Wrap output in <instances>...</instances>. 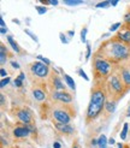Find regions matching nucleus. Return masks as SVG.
Listing matches in <instances>:
<instances>
[{
    "mask_svg": "<svg viewBox=\"0 0 130 148\" xmlns=\"http://www.w3.org/2000/svg\"><path fill=\"white\" fill-rule=\"evenodd\" d=\"M31 93H33L34 99L38 100V101H43L46 99V93H45V90H43V89H41V88H36L35 87Z\"/></svg>",
    "mask_w": 130,
    "mask_h": 148,
    "instance_id": "nucleus-14",
    "label": "nucleus"
},
{
    "mask_svg": "<svg viewBox=\"0 0 130 148\" xmlns=\"http://www.w3.org/2000/svg\"><path fill=\"white\" fill-rule=\"evenodd\" d=\"M124 22L130 27V11L125 13V16H124Z\"/></svg>",
    "mask_w": 130,
    "mask_h": 148,
    "instance_id": "nucleus-29",
    "label": "nucleus"
},
{
    "mask_svg": "<svg viewBox=\"0 0 130 148\" xmlns=\"http://www.w3.org/2000/svg\"><path fill=\"white\" fill-rule=\"evenodd\" d=\"M51 98H52L53 100H55V101H60L63 103H70L72 101L71 94L68 93L66 90H60V92L53 90L52 94H51Z\"/></svg>",
    "mask_w": 130,
    "mask_h": 148,
    "instance_id": "nucleus-7",
    "label": "nucleus"
},
{
    "mask_svg": "<svg viewBox=\"0 0 130 148\" xmlns=\"http://www.w3.org/2000/svg\"><path fill=\"white\" fill-rule=\"evenodd\" d=\"M119 73H120V77L123 79V82H124V84L129 89L130 88V66H127V65L120 66L119 68Z\"/></svg>",
    "mask_w": 130,
    "mask_h": 148,
    "instance_id": "nucleus-9",
    "label": "nucleus"
},
{
    "mask_svg": "<svg viewBox=\"0 0 130 148\" xmlns=\"http://www.w3.org/2000/svg\"><path fill=\"white\" fill-rule=\"evenodd\" d=\"M30 72L36 78L43 79L49 76V68H48V65L43 64L42 62H35L30 64Z\"/></svg>",
    "mask_w": 130,
    "mask_h": 148,
    "instance_id": "nucleus-5",
    "label": "nucleus"
},
{
    "mask_svg": "<svg viewBox=\"0 0 130 148\" xmlns=\"http://www.w3.org/2000/svg\"><path fill=\"white\" fill-rule=\"evenodd\" d=\"M72 148H78V145H77V142H75L74 145H72Z\"/></svg>",
    "mask_w": 130,
    "mask_h": 148,
    "instance_id": "nucleus-44",
    "label": "nucleus"
},
{
    "mask_svg": "<svg viewBox=\"0 0 130 148\" xmlns=\"http://www.w3.org/2000/svg\"><path fill=\"white\" fill-rule=\"evenodd\" d=\"M107 145H108V141H107L106 136L104 134L100 135V137L98 140V147L99 148H107Z\"/></svg>",
    "mask_w": 130,
    "mask_h": 148,
    "instance_id": "nucleus-17",
    "label": "nucleus"
},
{
    "mask_svg": "<svg viewBox=\"0 0 130 148\" xmlns=\"http://www.w3.org/2000/svg\"><path fill=\"white\" fill-rule=\"evenodd\" d=\"M99 54H101L99 58H104L110 63L116 64L119 62L128 60L130 58V47L129 45L122 42L116 38L108 42H105L104 45H101V47L96 52V56Z\"/></svg>",
    "mask_w": 130,
    "mask_h": 148,
    "instance_id": "nucleus-1",
    "label": "nucleus"
},
{
    "mask_svg": "<svg viewBox=\"0 0 130 148\" xmlns=\"http://www.w3.org/2000/svg\"><path fill=\"white\" fill-rule=\"evenodd\" d=\"M116 107H117V101H113V100H108L105 103V111L107 113H113L116 111Z\"/></svg>",
    "mask_w": 130,
    "mask_h": 148,
    "instance_id": "nucleus-15",
    "label": "nucleus"
},
{
    "mask_svg": "<svg viewBox=\"0 0 130 148\" xmlns=\"http://www.w3.org/2000/svg\"><path fill=\"white\" fill-rule=\"evenodd\" d=\"M38 59H39L40 62H42L43 64H46V65H49V64H51V62L48 60V59L45 58V57H42V56H38Z\"/></svg>",
    "mask_w": 130,
    "mask_h": 148,
    "instance_id": "nucleus-24",
    "label": "nucleus"
},
{
    "mask_svg": "<svg viewBox=\"0 0 130 148\" xmlns=\"http://www.w3.org/2000/svg\"><path fill=\"white\" fill-rule=\"evenodd\" d=\"M53 148H60V145L58 143V142H54L53 143Z\"/></svg>",
    "mask_w": 130,
    "mask_h": 148,
    "instance_id": "nucleus-40",
    "label": "nucleus"
},
{
    "mask_svg": "<svg viewBox=\"0 0 130 148\" xmlns=\"http://www.w3.org/2000/svg\"><path fill=\"white\" fill-rule=\"evenodd\" d=\"M127 116H128V117H130V106L128 107V112H127Z\"/></svg>",
    "mask_w": 130,
    "mask_h": 148,
    "instance_id": "nucleus-45",
    "label": "nucleus"
},
{
    "mask_svg": "<svg viewBox=\"0 0 130 148\" xmlns=\"http://www.w3.org/2000/svg\"><path fill=\"white\" fill-rule=\"evenodd\" d=\"M14 86L18 87V88H21V87H22V81L18 79V78H16V79H14Z\"/></svg>",
    "mask_w": 130,
    "mask_h": 148,
    "instance_id": "nucleus-33",
    "label": "nucleus"
},
{
    "mask_svg": "<svg viewBox=\"0 0 130 148\" xmlns=\"http://www.w3.org/2000/svg\"><path fill=\"white\" fill-rule=\"evenodd\" d=\"M90 46L89 45H87V56H86V59H87V60H88V59L90 58Z\"/></svg>",
    "mask_w": 130,
    "mask_h": 148,
    "instance_id": "nucleus-31",
    "label": "nucleus"
},
{
    "mask_svg": "<svg viewBox=\"0 0 130 148\" xmlns=\"http://www.w3.org/2000/svg\"><path fill=\"white\" fill-rule=\"evenodd\" d=\"M86 35H87V28H83L81 30V41L86 42Z\"/></svg>",
    "mask_w": 130,
    "mask_h": 148,
    "instance_id": "nucleus-26",
    "label": "nucleus"
},
{
    "mask_svg": "<svg viewBox=\"0 0 130 148\" xmlns=\"http://www.w3.org/2000/svg\"><path fill=\"white\" fill-rule=\"evenodd\" d=\"M117 147H118V148H123V145H122V143H118V146H117Z\"/></svg>",
    "mask_w": 130,
    "mask_h": 148,
    "instance_id": "nucleus-46",
    "label": "nucleus"
},
{
    "mask_svg": "<svg viewBox=\"0 0 130 148\" xmlns=\"http://www.w3.org/2000/svg\"><path fill=\"white\" fill-rule=\"evenodd\" d=\"M6 33H7V29H6V28H1V34L5 35Z\"/></svg>",
    "mask_w": 130,
    "mask_h": 148,
    "instance_id": "nucleus-42",
    "label": "nucleus"
},
{
    "mask_svg": "<svg viewBox=\"0 0 130 148\" xmlns=\"http://www.w3.org/2000/svg\"><path fill=\"white\" fill-rule=\"evenodd\" d=\"M128 128H129V124H128V123H124V127H123V130H122V132H120V138H122V140H125V138H127Z\"/></svg>",
    "mask_w": 130,
    "mask_h": 148,
    "instance_id": "nucleus-21",
    "label": "nucleus"
},
{
    "mask_svg": "<svg viewBox=\"0 0 130 148\" xmlns=\"http://www.w3.org/2000/svg\"><path fill=\"white\" fill-rule=\"evenodd\" d=\"M29 134H30V130L28 129V127H17L13 130L14 137H18V138L27 137V136H29Z\"/></svg>",
    "mask_w": 130,
    "mask_h": 148,
    "instance_id": "nucleus-13",
    "label": "nucleus"
},
{
    "mask_svg": "<svg viewBox=\"0 0 130 148\" xmlns=\"http://www.w3.org/2000/svg\"><path fill=\"white\" fill-rule=\"evenodd\" d=\"M7 41H9V43L11 45V47L13 48V51H16V53H19L21 48H19V46H18V43L14 42V40L12 39V36H7Z\"/></svg>",
    "mask_w": 130,
    "mask_h": 148,
    "instance_id": "nucleus-19",
    "label": "nucleus"
},
{
    "mask_svg": "<svg viewBox=\"0 0 130 148\" xmlns=\"http://www.w3.org/2000/svg\"><path fill=\"white\" fill-rule=\"evenodd\" d=\"M78 73H79V76H81V77H83L86 81H89V78H88V76H87L86 75V72L82 70V69H78Z\"/></svg>",
    "mask_w": 130,
    "mask_h": 148,
    "instance_id": "nucleus-27",
    "label": "nucleus"
},
{
    "mask_svg": "<svg viewBox=\"0 0 130 148\" xmlns=\"http://www.w3.org/2000/svg\"><path fill=\"white\" fill-rule=\"evenodd\" d=\"M0 101H1V106H5V103H6V101H5V95L1 93L0 94Z\"/></svg>",
    "mask_w": 130,
    "mask_h": 148,
    "instance_id": "nucleus-32",
    "label": "nucleus"
},
{
    "mask_svg": "<svg viewBox=\"0 0 130 148\" xmlns=\"http://www.w3.org/2000/svg\"><path fill=\"white\" fill-rule=\"evenodd\" d=\"M63 77H64V79H65V83H66L71 89H74L75 90V88H76V86H75V81L72 79L69 75H66V73H63Z\"/></svg>",
    "mask_w": 130,
    "mask_h": 148,
    "instance_id": "nucleus-18",
    "label": "nucleus"
},
{
    "mask_svg": "<svg viewBox=\"0 0 130 148\" xmlns=\"http://www.w3.org/2000/svg\"><path fill=\"white\" fill-rule=\"evenodd\" d=\"M110 3H111V5H112V6H116V5L118 4V1H117V0H113V1H110Z\"/></svg>",
    "mask_w": 130,
    "mask_h": 148,
    "instance_id": "nucleus-43",
    "label": "nucleus"
},
{
    "mask_svg": "<svg viewBox=\"0 0 130 148\" xmlns=\"http://www.w3.org/2000/svg\"><path fill=\"white\" fill-rule=\"evenodd\" d=\"M83 1L82 0H65L64 4L65 5H69V6H75V5H79V4H82Z\"/></svg>",
    "mask_w": 130,
    "mask_h": 148,
    "instance_id": "nucleus-20",
    "label": "nucleus"
},
{
    "mask_svg": "<svg viewBox=\"0 0 130 148\" xmlns=\"http://www.w3.org/2000/svg\"><path fill=\"white\" fill-rule=\"evenodd\" d=\"M9 83H10V77L3 78V79H1V83H0V88H4L5 86H7Z\"/></svg>",
    "mask_w": 130,
    "mask_h": 148,
    "instance_id": "nucleus-25",
    "label": "nucleus"
},
{
    "mask_svg": "<svg viewBox=\"0 0 130 148\" xmlns=\"http://www.w3.org/2000/svg\"><path fill=\"white\" fill-rule=\"evenodd\" d=\"M25 33H27L28 35H30V38H31L33 40H35L36 42H38V38H36V35H35V34H33L30 30H29V29H25Z\"/></svg>",
    "mask_w": 130,
    "mask_h": 148,
    "instance_id": "nucleus-28",
    "label": "nucleus"
},
{
    "mask_svg": "<svg viewBox=\"0 0 130 148\" xmlns=\"http://www.w3.org/2000/svg\"><path fill=\"white\" fill-rule=\"evenodd\" d=\"M0 73H1V77L4 78V77H6V75H7V72H6V70L4 69V68H1V70H0ZM7 78V77H6Z\"/></svg>",
    "mask_w": 130,
    "mask_h": 148,
    "instance_id": "nucleus-34",
    "label": "nucleus"
},
{
    "mask_svg": "<svg viewBox=\"0 0 130 148\" xmlns=\"http://www.w3.org/2000/svg\"><path fill=\"white\" fill-rule=\"evenodd\" d=\"M106 88H107V93L110 94V97L112 98L113 101L119 100L129 90L124 82H123L119 72H113L110 76V78L106 82Z\"/></svg>",
    "mask_w": 130,
    "mask_h": 148,
    "instance_id": "nucleus-3",
    "label": "nucleus"
},
{
    "mask_svg": "<svg viewBox=\"0 0 130 148\" xmlns=\"http://www.w3.org/2000/svg\"><path fill=\"white\" fill-rule=\"evenodd\" d=\"M51 83H52V87L54 90H58V92L65 90V84L62 82L60 77L58 76L57 73H54L53 76H51Z\"/></svg>",
    "mask_w": 130,
    "mask_h": 148,
    "instance_id": "nucleus-11",
    "label": "nucleus"
},
{
    "mask_svg": "<svg viewBox=\"0 0 130 148\" xmlns=\"http://www.w3.org/2000/svg\"><path fill=\"white\" fill-rule=\"evenodd\" d=\"M16 116L18 119L23 123L25 127L31 124V121H33V116H31V112L27 108H19L16 111Z\"/></svg>",
    "mask_w": 130,
    "mask_h": 148,
    "instance_id": "nucleus-8",
    "label": "nucleus"
},
{
    "mask_svg": "<svg viewBox=\"0 0 130 148\" xmlns=\"http://www.w3.org/2000/svg\"><path fill=\"white\" fill-rule=\"evenodd\" d=\"M60 40H62V42H64V43H68V40L65 39V35H64L63 33H60Z\"/></svg>",
    "mask_w": 130,
    "mask_h": 148,
    "instance_id": "nucleus-36",
    "label": "nucleus"
},
{
    "mask_svg": "<svg viewBox=\"0 0 130 148\" xmlns=\"http://www.w3.org/2000/svg\"><path fill=\"white\" fill-rule=\"evenodd\" d=\"M120 27V23H114L110 27V32H114V30H117V29Z\"/></svg>",
    "mask_w": 130,
    "mask_h": 148,
    "instance_id": "nucleus-30",
    "label": "nucleus"
},
{
    "mask_svg": "<svg viewBox=\"0 0 130 148\" xmlns=\"http://www.w3.org/2000/svg\"><path fill=\"white\" fill-rule=\"evenodd\" d=\"M0 25H1V28H5V27H6V24H5V22H4L3 17H1V18H0Z\"/></svg>",
    "mask_w": 130,
    "mask_h": 148,
    "instance_id": "nucleus-38",
    "label": "nucleus"
},
{
    "mask_svg": "<svg viewBox=\"0 0 130 148\" xmlns=\"http://www.w3.org/2000/svg\"><path fill=\"white\" fill-rule=\"evenodd\" d=\"M35 9H36V11L39 12V14H43V13L47 12V9L46 7H43V6H35Z\"/></svg>",
    "mask_w": 130,
    "mask_h": 148,
    "instance_id": "nucleus-23",
    "label": "nucleus"
},
{
    "mask_svg": "<svg viewBox=\"0 0 130 148\" xmlns=\"http://www.w3.org/2000/svg\"><path fill=\"white\" fill-rule=\"evenodd\" d=\"M52 116L58 123H63V124H69L72 118H74V116L69 113V111L64 108H54Z\"/></svg>",
    "mask_w": 130,
    "mask_h": 148,
    "instance_id": "nucleus-6",
    "label": "nucleus"
},
{
    "mask_svg": "<svg viewBox=\"0 0 130 148\" xmlns=\"http://www.w3.org/2000/svg\"><path fill=\"white\" fill-rule=\"evenodd\" d=\"M110 5H111V3H110V1H103V3L96 4V6H95V7H98V9H103V7H108Z\"/></svg>",
    "mask_w": 130,
    "mask_h": 148,
    "instance_id": "nucleus-22",
    "label": "nucleus"
},
{
    "mask_svg": "<svg viewBox=\"0 0 130 148\" xmlns=\"http://www.w3.org/2000/svg\"><path fill=\"white\" fill-rule=\"evenodd\" d=\"M7 54H9V52H7L6 47L4 46V43H1V45H0V63H1V65L6 64V62H7Z\"/></svg>",
    "mask_w": 130,
    "mask_h": 148,
    "instance_id": "nucleus-16",
    "label": "nucleus"
},
{
    "mask_svg": "<svg viewBox=\"0 0 130 148\" xmlns=\"http://www.w3.org/2000/svg\"><path fill=\"white\" fill-rule=\"evenodd\" d=\"M117 39L120 40L122 42L127 43V45H129L130 43V28H123L122 30L118 33Z\"/></svg>",
    "mask_w": 130,
    "mask_h": 148,
    "instance_id": "nucleus-12",
    "label": "nucleus"
},
{
    "mask_svg": "<svg viewBox=\"0 0 130 148\" xmlns=\"http://www.w3.org/2000/svg\"><path fill=\"white\" fill-rule=\"evenodd\" d=\"M113 143H114V138L111 137L110 140H108V145H113Z\"/></svg>",
    "mask_w": 130,
    "mask_h": 148,
    "instance_id": "nucleus-41",
    "label": "nucleus"
},
{
    "mask_svg": "<svg viewBox=\"0 0 130 148\" xmlns=\"http://www.w3.org/2000/svg\"><path fill=\"white\" fill-rule=\"evenodd\" d=\"M49 4L51 5H58V1L57 0H49Z\"/></svg>",
    "mask_w": 130,
    "mask_h": 148,
    "instance_id": "nucleus-39",
    "label": "nucleus"
},
{
    "mask_svg": "<svg viewBox=\"0 0 130 148\" xmlns=\"http://www.w3.org/2000/svg\"><path fill=\"white\" fill-rule=\"evenodd\" d=\"M17 78H18V79H21L22 82H23V79L25 78V73H24V72H21V73H19V76H18Z\"/></svg>",
    "mask_w": 130,
    "mask_h": 148,
    "instance_id": "nucleus-35",
    "label": "nucleus"
},
{
    "mask_svg": "<svg viewBox=\"0 0 130 148\" xmlns=\"http://www.w3.org/2000/svg\"><path fill=\"white\" fill-rule=\"evenodd\" d=\"M11 65H12V68H14V69H19V65L16 62H11Z\"/></svg>",
    "mask_w": 130,
    "mask_h": 148,
    "instance_id": "nucleus-37",
    "label": "nucleus"
},
{
    "mask_svg": "<svg viewBox=\"0 0 130 148\" xmlns=\"http://www.w3.org/2000/svg\"><path fill=\"white\" fill-rule=\"evenodd\" d=\"M106 103V92L103 87L95 86L92 89L90 95V101L88 108H87V114H86V122L89 123L98 118L101 113V111L105 108Z\"/></svg>",
    "mask_w": 130,
    "mask_h": 148,
    "instance_id": "nucleus-2",
    "label": "nucleus"
},
{
    "mask_svg": "<svg viewBox=\"0 0 130 148\" xmlns=\"http://www.w3.org/2000/svg\"><path fill=\"white\" fill-rule=\"evenodd\" d=\"M54 127L55 129L62 132V134H66V135H71V134H74L75 132V128L74 127H71L70 124H63V123H54Z\"/></svg>",
    "mask_w": 130,
    "mask_h": 148,
    "instance_id": "nucleus-10",
    "label": "nucleus"
},
{
    "mask_svg": "<svg viewBox=\"0 0 130 148\" xmlns=\"http://www.w3.org/2000/svg\"><path fill=\"white\" fill-rule=\"evenodd\" d=\"M93 72L95 75V81H103V82H107V79L110 78L112 75V70L113 66L112 63L104 58H99L95 57L94 58V63H93Z\"/></svg>",
    "mask_w": 130,
    "mask_h": 148,
    "instance_id": "nucleus-4",
    "label": "nucleus"
}]
</instances>
